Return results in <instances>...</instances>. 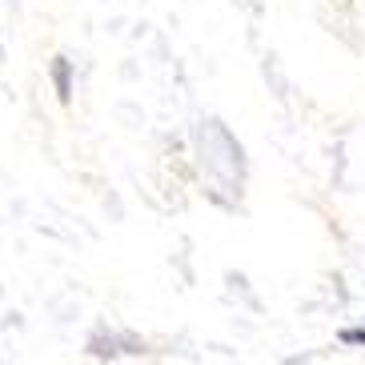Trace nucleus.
<instances>
[{"mask_svg": "<svg viewBox=\"0 0 365 365\" xmlns=\"http://www.w3.org/2000/svg\"><path fill=\"white\" fill-rule=\"evenodd\" d=\"M53 85H56L61 105H68V101H73V61H68V56H56L53 61Z\"/></svg>", "mask_w": 365, "mask_h": 365, "instance_id": "nucleus-1", "label": "nucleus"}, {"mask_svg": "<svg viewBox=\"0 0 365 365\" xmlns=\"http://www.w3.org/2000/svg\"><path fill=\"white\" fill-rule=\"evenodd\" d=\"M337 341H341V345H365V329H361V325H349V329L337 333Z\"/></svg>", "mask_w": 365, "mask_h": 365, "instance_id": "nucleus-2", "label": "nucleus"}]
</instances>
